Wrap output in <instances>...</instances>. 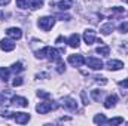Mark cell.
<instances>
[{"mask_svg": "<svg viewBox=\"0 0 128 126\" xmlns=\"http://www.w3.org/2000/svg\"><path fill=\"white\" fill-rule=\"evenodd\" d=\"M63 52H64V49L57 51V49H52V48L46 46V48L37 51V52H36V57H37V58H49L51 61H60Z\"/></svg>", "mask_w": 128, "mask_h": 126, "instance_id": "obj_1", "label": "cell"}, {"mask_svg": "<svg viewBox=\"0 0 128 126\" xmlns=\"http://www.w3.org/2000/svg\"><path fill=\"white\" fill-rule=\"evenodd\" d=\"M55 24V18L54 16H43V18H39L37 21V25L43 30V31H49Z\"/></svg>", "mask_w": 128, "mask_h": 126, "instance_id": "obj_2", "label": "cell"}, {"mask_svg": "<svg viewBox=\"0 0 128 126\" xmlns=\"http://www.w3.org/2000/svg\"><path fill=\"white\" fill-rule=\"evenodd\" d=\"M85 64H86L90 68H92V70H101V68H103V63H101V60L94 58V57L86 58V60H85Z\"/></svg>", "mask_w": 128, "mask_h": 126, "instance_id": "obj_3", "label": "cell"}, {"mask_svg": "<svg viewBox=\"0 0 128 126\" xmlns=\"http://www.w3.org/2000/svg\"><path fill=\"white\" fill-rule=\"evenodd\" d=\"M52 108H54V105H52V102H49V101H46V102H40V104L36 105V111L40 113V114H46V113L51 111Z\"/></svg>", "mask_w": 128, "mask_h": 126, "instance_id": "obj_4", "label": "cell"}, {"mask_svg": "<svg viewBox=\"0 0 128 126\" xmlns=\"http://www.w3.org/2000/svg\"><path fill=\"white\" fill-rule=\"evenodd\" d=\"M6 34H8L10 39H14V40H20V39L22 37V31H21V28H18V27H10V28H8V30H6Z\"/></svg>", "mask_w": 128, "mask_h": 126, "instance_id": "obj_5", "label": "cell"}, {"mask_svg": "<svg viewBox=\"0 0 128 126\" xmlns=\"http://www.w3.org/2000/svg\"><path fill=\"white\" fill-rule=\"evenodd\" d=\"M67 61H68V64H72L73 67H80L82 64H85V58L82 55H70L67 58Z\"/></svg>", "mask_w": 128, "mask_h": 126, "instance_id": "obj_6", "label": "cell"}, {"mask_svg": "<svg viewBox=\"0 0 128 126\" xmlns=\"http://www.w3.org/2000/svg\"><path fill=\"white\" fill-rule=\"evenodd\" d=\"M0 49L4 52H10L15 49V43L9 39H3V40H0Z\"/></svg>", "mask_w": 128, "mask_h": 126, "instance_id": "obj_7", "label": "cell"}, {"mask_svg": "<svg viewBox=\"0 0 128 126\" xmlns=\"http://www.w3.org/2000/svg\"><path fill=\"white\" fill-rule=\"evenodd\" d=\"M84 40H85V43H86L88 46L92 45L94 42H97L96 31H94V30H86V31L84 33Z\"/></svg>", "mask_w": 128, "mask_h": 126, "instance_id": "obj_8", "label": "cell"}, {"mask_svg": "<svg viewBox=\"0 0 128 126\" xmlns=\"http://www.w3.org/2000/svg\"><path fill=\"white\" fill-rule=\"evenodd\" d=\"M14 119H15V122H16V123L24 125V123H27V122L30 120V116H28V113H15Z\"/></svg>", "mask_w": 128, "mask_h": 126, "instance_id": "obj_9", "label": "cell"}, {"mask_svg": "<svg viewBox=\"0 0 128 126\" xmlns=\"http://www.w3.org/2000/svg\"><path fill=\"white\" fill-rule=\"evenodd\" d=\"M63 105L67 108V110H72V111L78 110V102H76L73 98H64L63 99Z\"/></svg>", "mask_w": 128, "mask_h": 126, "instance_id": "obj_10", "label": "cell"}, {"mask_svg": "<svg viewBox=\"0 0 128 126\" xmlns=\"http://www.w3.org/2000/svg\"><path fill=\"white\" fill-rule=\"evenodd\" d=\"M107 68H109L110 71L121 70V68H124V63H122V61H118V60H112V61L107 63Z\"/></svg>", "mask_w": 128, "mask_h": 126, "instance_id": "obj_11", "label": "cell"}, {"mask_svg": "<svg viewBox=\"0 0 128 126\" xmlns=\"http://www.w3.org/2000/svg\"><path fill=\"white\" fill-rule=\"evenodd\" d=\"M67 43H68L72 48H79V45H80V37H79V34H78V33H73V34L68 37Z\"/></svg>", "mask_w": 128, "mask_h": 126, "instance_id": "obj_12", "label": "cell"}, {"mask_svg": "<svg viewBox=\"0 0 128 126\" xmlns=\"http://www.w3.org/2000/svg\"><path fill=\"white\" fill-rule=\"evenodd\" d=\"M10 101H12V104L16 105V107H28V101H27L26 98H22V96H14Z\"/></svg>", "mask_w": 128, "mask_h": 126, "instance_id": "obj_13", "label": "cell"}, {"mask_svg": "<svg viewBox=\"0 0 128 126\" xmlns=\"http://www.w3.org/2000/svg\"><path fill=\"white\" fill-rule=\"evenodd\" d=\"M116 102H118V96L115 94L109 95V96L106 98V101H104V107H106V108H113V107L116 105Z\"/></svg>", "mask_w": 128, "mask_h": 126, "instance_id": "obj_14", "label": "cell"}, {"mask_svg": "<svg viewBox=\"0 0 128 126\" xmlns=\"http://www.w3.org/2000/svg\"><path fill=\"white\" fill-rule=\"evenodd\" d=\"M100 31H101V34H104V36L110 34V33L113 31V24H112V22H107V24H104V25L100 28Z\"/></svg>", "mask_w": 128, "mask_h": 126, "instance_id": "obj_15", "label": "cell"}, {"mask_svg": "<svg viewBox=\"0 0 128 126\" xmlns=\"http://www.w3.org/2000/svg\"><path fill=\"white\" fill-rule=\"evenodd\" d=\"M72 4H73V0H61V1L58 3V7H60L61 10H67V9L72 7Z\"/></svg>", "mask_w": 128, "mask_h": 126, "instance_id": "obj_16", "label": "cell"}, {"mask_svg": "<svg viewBox=\"0 0 128 126\" xmlns=\"http://www.w3.org/2000/svg\"><path fill=\"white\" fill-rule=\"evenodd\" d=\"M97 54H100V55H103V57H107V55L110 54V48H109V46H98V48H97Z\"/></svg>", "mask_w": 128, "mask_h": 126, "instance_id": "obj_17", "label": "cell"}, {"mask_svg": "<svg viewBox=\"0 0 128 126\" xmlns=\"http://www.w3.org/2000/svg\"><path fill=\"white\" fill-rule=\"evenodd\" d=\"M94 123H97V125L107 123V119H106V116H104V114H97L96 117H94Z\"/></svg>", "mask_w": 128, "mask_h": 126, "instance_id": "obj_18", "label": "cell"}, {"mask_svg": "<svg viewBox=\"0 0 128 126\" xmlns=\"http://www.w3.org/2000/svg\"><path fill=\"white\" fill-rule=\"evenodd\" d=\"M28 4L32 9H39L43 4V0H28Z\"/></svg>", "mask_w": 128, "mask_h": 126, "instance_id": "obj_19", "label": "cell"}, {"mask_svg": "<svg viewBox=\"0 0 128 126\" xmlns=\"http://www.w3.org/2000/svg\"><path fill=\"white\" fill-rule=\"evenodd\" d=\"M14 73H20V71H22L24 70V67H22V64L21 63H15L14 65H12V68H10Z\"/></svg>", "mask_w": 128, "mask_h": 126, "instance_id": "obj_20", "label": "cell"}, {"mask_svg": "<svg viewBox=\"0 0 128 126\" xmlns=\"http://www.w3.org/2000/svg\"><path fill=\"white\" fill-rule=\"evenodd\" d=\"M107 123L109 125H121V123H124V119L122 117H115V119L107 120Z\"/></svg>", "mask_w": 128, "mask_h": 126, "instance_id": "obj_21", "label": "cell"}, {"mask_svg": "<svg viewBox=\"0 0 128 126\" xmlns=\"http://www.w3.org/2000/svg\"><path fill=\"white\" fill-rule=\"evenodd\" d=\"M8 77H9V70L8 68H0V79H3L6 82Z\"/></svg>", "mask_w": 128, "mask_h": 126, "instance_id": "obj_22", "label": "cell"}, {"mask_svg": "<svg viewBox=\"0 0 128 126\" xmlns=\"http://www.w3.org/2000/svg\"><path fill=\"white\" fill-rule=\"evenodd\" d=\"M101 94H103V92H101L100 89H96V91H92V92H91L92 98H94L96 101H100V98H101Z\"/></svg>", "mask_w": 128, "mask_h": 126, "instance_id": "obj_23", "label": "cell"}, {"mask_svg": "<svg viewBox=\"0 0 128 126\" xmlns=\"http://www.w3.org/2000/svg\"><path fill=\"white\" fill-rule=\"evenodd\" d=\"M27 3H28V0H16V6L21 7V9H26L27 7Z\"/></svg>", "mask_w": 128, "mask_h": 126, "instance_id": "obj_24", "label": "cell"}, {"mask_svg": "<svg viewBox=\"0 0 128 126\" xmlns=\"http://www.w3.org/2000/svg\"><path fill=\"white\" fill-rule=\"evenodd\" d=\"M37 96H40V98H51V94L49 92H45V91H39L37 92Z\"/></svg>", "mask_w": 128, "mask_h": 126, "instance_id": "obj_25", "label": "cell"}, {"mask_svg": "<svg viewBox=\"0 0 128 126\" xmlns=\"http://www.w3.org/2000/svg\"><path fill=\"white\" fill-rule=\"evenodd\" d=\"M119 31L121 33H127L128 31V22H122V24L119 25Z\"/></svg>", "mask_w": 128, "mask_h": 126, "instance_id": "obj_26", "label": "cell"}, {"mask_svg": "<svg viewBox=\"0 0 128 126\" xmlns=\"http://www.w3.org/2000/svg\"><path fill=\"white\" fill-rule=\"evenodd\" d=\"M12 85H14V86H21V85H22V79H21V77H15L14 82H12Z\"/></svg>", "mask_w": 128, "mask_h": 126, "instance_id": "obj_27", "label": "cell"}, {"mask_svg": "<svg viewBox=\"0 0 128 126\" xmlns=\"http://www.w3.org/2000/svg\"><path fill=\"white\" fill-rule=\"evenodd\" d=\"M96 82L97 83H101V85H106V83H107V79H106V77H100V76H97Z\"/></svg>", "mask_w": 128, "mask_h": 126, "instance_id": "obj_28", "label": "cell"}, {"mask_svg": "<svg viewBox=\"0 0 128 126\" xmlns=\"http://www.w3.org/2000/svg\"><path fill=\"white\" fill-rule=\"evenodd\" d=\"M119 86H122V88H128V79L127 80H124V82H119Z\"/></svg>", "mask_w": 128, "mask_h": 126, "instance_id": "obj_29", "label": "cell"}, {"mask_svg": "<svg viewBox=\"0 0 128 126\" xmlns=\"http://www.w3.org/2000/svg\"><path fill=\"white\" fill-rule=\"evenodd\" d=\"M82 99H84V104L86 105V104H88V99H86V94H85V92H82Z\"/></svg>", "mask_w": 128, "mask_h": 126, "instance_id": "obj_30", "label": "cell"}, {"mask_svg": "<svg viewBox=\"0 0 128 126\" xmlns=\"http://www.w3.org/2000/svg\"><path fill=\"white\" fill-rule=\"evenodd\" d=\"M9 1L10 0H0V6H6V4H9Z\"/></svg>", "mask_w": 128, "mask_h": 126, "instance_id": "obj_31", "label": "cell"}, {"mask_svg": "<svg viewBox=\"0 0 128 126\" xmlns=\"http://www.w3.org/2000/svg\"><path fill=\"white\" fill-rule=\"evenodd\" d=\"M3 102H4V96H3V95L0 94V105H2Z\"/></svg>", "mask_w": 128, "mask_h": 126, "instance_id": "obj_32", "label": "cell"}]
</instances>
